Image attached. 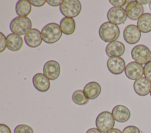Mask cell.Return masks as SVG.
<instances>
[{"label":"cell","instance_id":"1","mask_svg":"<svg viewBox=\"0 0 151 133\" xmlns=\"http://www.w3.org/2000/svg\"><path fill=\"white\" fill-rule=\"evenodd\" d=\"M41 33L42 40L48 44L56 43L62 36L60 25L54 22L45 25L42 28Z\"/></svg>","mask_w":151,"mask_h":133},{"label":"cell","instance_id":"2","mask_svg":"<svg viewBox=\"0 0 151 133\" xmlns=\"http://www.w3.org/2000/svg\"><path fill=\"white\" fill-rule=\"evenodd\" d=\"M99 34L102 40L110 43L118 39L120 35V29L117 25L106 22L100 26Z\"/></svg>","mask_w":151,"mask_h":133},{"label":"cell","instance_id":"3","mask_svg":"<svg viewBox=\"0 0 151 133\" xmlns=\"http://www.w3.org/2000/svg\"><path fill=\"white\" fill-rule=\"evenodd\" d=\"M32 28V22L27 16H17L11 22L9 28L12 33L18 35H26Z\"/></svg>","mask_w":151,"mask_h":133},{"label":"cell","instance_id":"4","mask_svg":"<svg viewBox=\"0 0 151 133\" xmlns=\"http://www.w3.org/2000/svg\"><path fill=\"white\" fill-rule=\"evenodd\" d=\"M62 15L67 18L77 17L81 11V5L78 0H64L60 6Z\"/></svg>","mask_w":151,"mask_h":133},{"label":"cell","instance_id":"5","mask_svg":"<svg viewBox=\"0 0 151 133\" xmlns=\"http://www.w3.org/2000/svg\"><path fill=\"white\" fill-rule=\"evenodd\" d=\"M115 124V120L111 112L103 111L100 113L96 120L97 128L101 132H107L113 129Z\"/></svg>","mask_w":151,"mask_h":133},{"label":"cell","instance_id":"6","mask_svg":"<svg viewBox=\"0 0 151 133\" xmlns=\"http://www.w3.org/2000/svg\"><path fill=\"white\" fill-rule=\"evenodd\" d=\"M131 55L134 62L140 64H146L151 59V51L144 45L135 46L131 51Z\"/></svg>","mask_w":151,"mask_h":133},{"label":"cell","instance_id":"7","mask_svg":"<svg viewBox=\"0 0 151 133\" xmlns=\"http://www.w3.org/2000/svg\"><path fill=\"white\" fill-rule=\"evenodd\" d=\"M127 14L125 9L122 7H112L107 13L108 21L115 25L123 23L127 19Z\"/></svg>","mask_w":151,"mask_h":133},{"label":"cell","instance_id":"8","mask_svg":"<svg viewBox=\"0 0 151 133\" xmlns=\"http://www.w3.org/2000/svg\"><path fill=\"white\" fill-rule=\"evenodd\" d=\"M141 32L134 25L127 26L123 30V38L125 42L130 45L137 43L140 39Z\"/></svg>","mask_w":151,"mask_h":133},{"label":"cell","instance_id":"9","mask_svg":"<svg viewBox=\"0 0 151 133\" xmlns=\"http://www.w3.org/2000/svg\"><path fill=\"white\" fill-rule=\"evenodd\" d=\"M124 73L128 79L136 80L142 77L144 74V67L142 64L136 62H131L126 65Z\"/></svg>","mask_w":151,"mask_h":133},{"label":"cell","instance_id":"10","mask_svg":"<svg viewBox=\"0 0 151 133\" xmlns=\"http://www.w3.org/2000/svg\"><path fill=\"white\" fill-rule=\"evenodd\" d=\"M61 72L60 65L55 60H49L44 64L43 67L44 74L50 80L57 79Z\"/></svg>","mask_w":151,"mask_h":133},{"label":"cell","instance_id":"11","mask_svg":"<svg viewBox=\"0 0 151 133\" xmlns=\"http://www.w3.org/2000/svg\"><path fill=\"white\" fill-rule=\"evenodd\" d=\"M109 71L113 74H120L125 70L126 63L121 57H110L107 62Z\"/></svg>","mask_w":151,"mask_h":133},{"label":"cell","instance_id":"12","mask_svg":"<svg viewBox=\"0 0 151 133\" xmlns=\"http://www.w3.org/2000/svg\"><path fill=\"white\" fill-rule=\"evenodd\" d=\"M125 11L127 16L133 21L138 20L143 14L144 9L142 5L138 4L136 1H130L126 6Z\"/></svg>","mask_w":151,"mask_h":133},{"label":"cell","instance_id":"13","mask_svg":"<svg viewBox=\"0 0 151 133\" xmlns=\"http://www.w3.org/2000/svg\"><path fill=\"white\" fill-rule=\"evenodd\" d=\"M24 40L27 46L35 48L38 47L42 43V38L41 32L37 29H31L24 36Z\"/></svg>","mask_w":151,"mask_h":133},{"label":"cell","instance_id":"14","mask_svg":"<svg viewBox=\"0 0 151 133\" xmlns=\"http://www.w3.org/2000/svg\"><path fill=\"white\" fill-rule=\"evenodd\" d=\"M135 93L140 96H145L150 93L151 90V82L145 77H142L135 80L133 84Z\"/></svg>","mask_w":151,"mask_h":133},{"label":"cell","instance_id":"15","mask_svg":"<svg viewBox=\"0 0 151 133\" xmlns=\"http://www.w3.org/2000/svg\"><path fill=\"white\" fill-rule=\"evenodd\" d=\"M111 114L115 121L119 122H125L130 117V111L129 109L123 105H117L113 107Z\"/></svg>","mask_w":151,"mask_h":133},{"label":"cell","instance_id":"16","mask_svg":"<svg viewBox=\"0 0 151 133\" xmlns=\"http://www.w3.org/2000/svg\"><path fill=\"white\" fill-rule=\"evenodd\" d=\"M106 53L110 57H120L125 52V46L124 44L117 40L109 43L106 47Z\"/></svg>","mask_w":151,"mask_h":133},{"label":"cell","instance_id":"17","mask_svg":"<svg viewBox=\"0 0 151 133\" xmlns=\"http://www.w3.org/2000/svg\"><path fill=\"white\" fill-rule=\"evenodd\" d=\"M32 84L34 87L40 92H46L50 87V80L41 73H37L33 76Z\"/></svg>","mask_w":151,"mask_h":133},{"label":"cell","instance_id":"18","mask_svg":"<svg viewBox=\"0 0 151 133\" xmlns=\"http://www.w3.org/2000/svg\"><path fill=\"white\" fill-rule=\"evenodd\" d=\"M101 86L96 81L88 83L84 87L83 91L88 100H94L100 94Z\"/></svg>","mask_w":151,"mask_h":133},{"label":"cell","instance_id":"19","mask_svg":"<svg viewBox=\"0 0 151 133\" xmlns=\"http://www.w3.org/2000/svg\"><path fill=\"white\" fill-rule=\"evenodd\" d=\"M7 47L11 51L19 50L23 45V40L20 35L11 33L6 36Z\"/></svg>","mask_w":151,"mask_h":133},{"label":"cell","instance_id":"20","mask_svg":"<svg viewBox=\"0 0 151 133\" xmlns=\"http://www.w3.org/2000/svg\"><path fill=\"white\" fill-rule=\"evenodd\" d=\"M60 26L62 33L66 35H70L75 31L76 22L73 18L64 17L61 20Z\"/></svg>","mask_w":151,"mask_h":133},{"label":"cell","instance_id":"21","mask_svg":"<svg viewBox=\"0 0 151 133\" xmlns=\"http://www.w3.org/2000/svg\"><path fill=\"white\" fill-rule=\"evenodd\" d=\"M137 26L144 33L151 32V13H143L137 20Z\"/></svg>","mask_w":151,"mask_h":133},{"label":"cell","instance_id":"22","mask_svg":"<svg viewBox=\"0 0 151 133\" xmlns=\"http://www.w3.org/2000/svg\"><path fill=\"white\" fill-rule=\"evenodd\" d=\"M31 4L28 0H19L15 6L16 13L18 16H27L31 11Z\"/></svg>","mask_w":151,"mask_h":133},{"label":"cell","instance_id":"23","mask_svg":"<svg viewBox=\"0 0 151 133\" xmlns=\"http://www.w3.org/2000/svg\"><path fill=\"white\" fill-rule=\"evenodd\" d=\"M72 100L74 103L79 105H85L88 102V99L82 90H76L72 95Z\"/></svg>","mask_w":151,"mask_h":133},{"label":"cell","instance_id":"24","mask_svg":"<svg viewBox=\"0 0 151 133\" xmlns=\"http://www.w3.org/2000/svg\"><path fill=\"white\" fill-rule=\"evenodd\" d=\"M14 133H34V131L28 125L19 124L15 128Z\"/></svg>","mask_w":151,"mask_h":133},{"label":"cell","instance_id":"25","mask_svg":"<svg viewBox=\"0 0 151 133\" xmlns=\"http://www.w3.org/2000/svg\"><path fill=\"white\" fill-rule=\"evenodd\" d=\"M144 75L145 77L151 82V60L144 66Z\"/></svg>","mask_w":151,"mask_h":133},{"label":"cell","instance_id":"26","mask_svg":"<svg viewBox=\"0 0 151 133\" xmlns=\"http://www.w3.org/2000/svg\"><path fill=\"white\" fill-rule=\"evenodd\" d=\"M122 133H140V131L137 127L134 125H129L123 129Z\"/></svg>","mask_w":151,"mask_h":133},{"label":"cell","instance_id":"27","mask_svg":"<svg viewBox=\"0 0 151 133\" xmlns=\"http://www.w3.org/2000/svg\"><path fill=\"white\" fill-rule=\"evenodd\" d=\"M0 52H3L7 47V43H6V37L5 36V35L2 33L0 32Z\"/></svg>","mask_w":151,"mask_h":133},{"label":"cell","instance_id":"28","mask_svg":"<svg viewBox=\"0 0 151 133\" xmlns=\"http://www.w3.org/2000/svg\"><path fill=\"white\" fill-rule=\"evenodd\" d=\"M109 2L114 7H122L126 4L127 1H126V0H118V1L117 0H110Z\"/></svg>","mask_w":151,"mask_h":133},{"label":"cell","instance_id":"29","mask_svg":"<svg viewBox=\"0 0 151 133\" xmlns=\"http://www.w3.org/2000/svg\"><path fill=\"white\" fill-rule=\"evenodd\" d=\"M30 4L35 7H40L45 5L47 2L45 0H29Z\"/></svg>","mask_w":151,"mask_h":133},{"label":"cell","instance_id":"30","mask_svg":"<svg viewBox=\"0 0 151 133\" xmlns=\"http://www.w3.org/2000/svg\"><path fill=\"white\" fill-rule=\"evenodd\" d=\"M47 4L52 6L55 7L58 6H60L63 2V0H47L46 1Z\"/></svg>","mask_w":151,"mask_h":133},{"label":"cell","instance_id":"31","mask_svg":"<svg viewBox=\"0 0 151 133\" xmlns=\"http://www.w3.org/2000/svg\"><path fill=\"white\" fill-rule=\"evenodd\" d=\"M0 133H11V129L5 124H0Z\"/></svg>","mask_w":151,"mask_h":133},{"label":"cell","instance_id":"32","mask_svg":"<svg viewBox=\"0 0 151 133\" xmlns=\"http://www.w3.org/2000/svg\"><path fill=\"white\" fill-rule=\"evenodd\" d=\"M86 133H102L97 128H91L88 129Z\"/></svg>","mask_w":151,"mask_h":133},{"label":"cell","instance_id":"33","mask_svg":"<svg viewBox=\"0 0 151 133\" xmlns=\"http://www.w3.org/2000/svg\"><path fill=\"white\" fill-rule=\"evenodd\" d=\"M107 133H122V132L117 128H113L108 131Z\"/></svg>","mask_w":151,"mask_h":133},{"label":"cell","instance_id":"34","mask_svg":"<svg viewBox=\"0 0 151 133\" xmlns=\"http://www.w3.org/2000/svg\"><path fill=\"white\" fill-rule=\"evenodd\" d=\"M138 4H140V5H145L147 4H149L150 2H151V1H141V0H137L136 1Z\"/></svg>","mask_w":151,"mask_h":133},{"label":"cell","instance_id":"35","mask_svg":"<svg viewBox=\"0 0 151 133\" xmlns=\"http://www.w3.org/2000/svg\"><path fill=\"white\" fill-rule=\"evenodd\" d=\"M149 7H150V9L151 11V3H150V5H149Z\"/></svg>","mask_w":151,"mask_h":133},{"label":"cell","instance_id":"36","mask_svg":"<svg viewBox=\"0 0 151 133\" xmlns=\"http://www.w3.org/2000/svg\"><path fill=\"white\" fill-rule=\"evenodd\" d=\"M150 96H151V90H150Z\"/></svg>","mask_w":151,"mask_h":133}]
</instances>
